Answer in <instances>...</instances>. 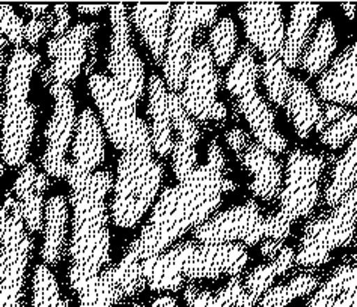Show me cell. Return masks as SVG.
Instances as JSON below:
<instances>
[{
	"instance_id": "681fc988",
	"label": "cell",
	"mask_w": 357,
	"mask_h": 307,
	"mask_svg": "<svg viewBox=\"0 0 357 307\" xmlns=\"http://www.w3.org/2000/svg\"><path fill=\"white\" fill-rule=\"evenodd\" d=\"M106 8L107 6H102V5H79L77 11L79 14H84V15H97Z\"/></svg>"
},
{
	"instance_id": "d4e9b609",
	"label": "cell",
	"mask_w": 357,
	"mask_h": 307,
	"mask_svg": "<svg viewBox=\"0 0 357 307\" xmlns=\"http://www.w3.org/2000/svg\"><path fill=\"white\" fill-rule=\"evenodd\" d=\"M43 230L41 259L44 265L56 267L63 259L68 235V202L62 194L45 202Z\"/></svg>"
},
{
	"instance_id": "8992f818",
	"label": "cell",
	"mask_w": 357,
	"mask_h": 307,
	"mask_svg": "<svg viewBox=\"0 0 357 307\" xmlns=\"http://www.w3.org/2000/svg\"><path fill=\"white\" fill-rule=\"evenodd\" d=\"M357 221V184L331 212L307 223L296 253V264L302 267L324 265L336 249L350 244Z\"/></svg>"
},
{
	"instance_id": "1f68e13d",
	"label": "cell",
	"mask_w": 357,
	"mask_h": 307,
	"mask_svg": "<svg viewBox=\"0 0 357 307\" xmlns=\"http://www.w3.org/2000/svg\"><path fill=\"white\" fill-rule=\"evenodd\" d=\"M357 184V137L353 139L344 155L336 162L333 172L326 189V203L336 207L347 193Z\"/></svg>"
},
{
	"instance_id": "8d00e7d4",
	"label": "cell",
	"mask_w": 357,
	"mask_h": 307,
	"mask_svg": "<svg viewBox=\"0 0 357 307\" xmlns=\"http://www.w3.org/2000/svg\"><path fill=\"white\" fill-rule=\"evenodd\" d=\"M208 42L214 63L219 68L227 67L237 50V27L232 18L223 17L213 26Z\"/></svg>"
},
{
	"instance_id": "60d3db41",
	"label": "cell",
	"mask_w": 357,
	"mask_h": 307,
	"mask_svg": "<svg viewBox=\"0 0 357 307\" xmlns=\"http://www.w3.org/2000/svg\"><path fill=\"white\" fill-rule=\"evenodd\" d=\"M357 128V113L353 110H347V113L328 125L319 136V142L332 148L340 150L353 137Z\"/></svg>"
},
{
	"instance_id": "6da1fadb",
	"label": "cell",
	"mask_w": 357,
	"mask_h": 307,
	"mask_svg": "<svg viewBox=\"0 0 357 307\" xmlns=\"http://www.w3.org/2000/svg\"><path fill=\"white\" fill-rule=\"evenodd\" d=\"M223 169L222 148L214 141L208 146L205 164L196 166L190 176L160 194L151 217L133 241L140 260L163 253L187 230L208 220L223 194L236 189V184L225 178Z\"/></svg>"
},
{
	"instance_id": "2e32d148",
	"label": "cell",
	"mask_w": 357,
	"mask_h": 307,
	"mask_svg": "<svg viewBox=\"0 0 357 307\" xmlns=\"http://www.w3.org/2000/svg\"><path fill=\"white\" fill-rule=\"evenodd\" d=\"M68 184H76L97 172L106 157L105 134L97 115L88 107L77 118L71 143Z\"/></svg>"
},
{
	"instance_id": "7dc6e473",
	"label": "cell",
	"mask_w": 357,
	"mask_h": 307,
	"mask_svg": "<svg viewBox=\"0 0 357 307\" xmlns=\"http://www.w3.org/2000/svg\"><path fill=\"white\" fill-rule=\"evenodd\" d=\"M8 45V41L5 35L0 29V124H2V110H3V67H5V47ZM5 173V164L0 158V178Z\"/></svg>"
},
{
	"instance_id": "5b68a950",
	"label": "cell",
	"mask_w": 357,
	"mask_h": 307,
	"mask_svg": "<svg viewBox=\"0 0 357 307\" xmlns=\"http://www.w3.org/2000/svg\"><path fill=\"white\" fill-rule=\"evenodd\" d=\"M33 238L24 226L20 205L5 194L0 205V307H26V276Z\"/></svg>"
},
{
	"instance_id": "44dd1931",
	"label": "cell",
	"mask_w": 357,
	"mask_h": 307,
	"mask_svg": "<svg viewBox=\"0 0 357 307\" xmlns=\"http://www.w3.org/2000/svg\"><path fill=\"white\" fill-rule=\"evenodd\" d=\"M241 166L250 175L249 190L255 198L271 200L280 193L282 185V166L259 143H250L240 154Z\"/></svg>"
},
{
	"instance_id": "9a60e30c",
	"label": "cell",
	"mask_w": 357,
	"mask_h": 307,
	"mask_svg": "<svg viewBox=\"0 0 357 307\" xmlns=\"http://www.w3.org/2000/svg\"><path fill=\"white\" fill-rule=\"evenodd\" d=\"M249 260L248 247L241 243L199 244L196 243L184 265L185 281L237 277Z\"/></svg>"
},
{
	"instance_id": "11a10c76",
	"label": "cell",
	"mask_w": 357,
	"mask_h": 307,
	"mask_svg": "<svg viewBox=\"0 0 357 307\" xmlns=\"http://www.w3.org/2000/svg\"><path fill=\"white\" fill-rule=\"evenodd\" d=\"M119 307H122V306H119Z\"/></svg>"
},
{
	"instance_id": "f546056e",
	"label": "cell",
	"mask_w": 357,
	"mask_h": 307,
	"mask_svg": "<svg viewBox=\"0 0 357 307\" xmlns=\"http://www.w3.org/2000/svg\"><path fill=\"white\" fill-rule=\"evenodd\" d=\"M337 45V38L335 32V24L331 18H324L319 23L317 33L312 42L305 49L300 62H302V70L309 77H315L319 72H324L331 63L332 53Z\"/></svg>"
},
{
	"instance_id": "4dcf8cb0",
	"label": "cell",
	"mask_w": 357,
	"mask_h": 307,
	"mask_svg": "<svg viewBox=\"0 0 357 307\" xmlns=\"http://www.w3.org/2000/svg\"><path fill=\"white\" fill-rule=\"evenodd\" d=\"M77 294L79 307H119L124 300L116 283L114 267H107L97 278L84 283Z\"/></svg>"
},
{
	"instance_id": "d6986e66",
	"label": "cell",
	"mask_w": 357,
	"mask_h": 307,
	"mask_svg": "<svg viewBox=\"0 0 357 307\" xmlns=\"http://www.w3.org/2000/svg\"><path fill=\"white\" fill-rule=\"evenodd\" d=\"M196 246V241H183L154 258L142 260V273L149 290L155 292L181 290L185 282V260Z\"/></svg>"
},
{
	"instance_id": "c3c4849f",
	"label": "cell",
	"mask_w": 357,
	"mask_h": 307,
	"mask_svg": "<svg viewBox=\"0 0 357 307\" xmlns=\"http://www.w3.org/2000/svg\"><path fill=\"white\" fill-rule=\"evenodd\" d=\"M284 241H276V239H264L262 241L261 244V253L267 256V258H271L275 259L282 249H284Z\"/></svg>"
},
{
	"instance_id": "4fadbf2b",
	"label": "cell",
	"mask_w": 357,
	"mask_h": 307,
	"mask_svg": "<svg viewBox=\"0 0 357 307\" xmlns=\"http://www.w3.org/2000/svg\"><path fill=\"white\" fill-rule=\"evenodd\" d=\"M195 238L199 244L241 241L246 247H253L267 238V217L255 200H248L202 223L195 229Z\"/></svg>"
},
{
	"instance_id": "ba28073f",
	"label": "cell",
	"mask_w": 357,
	"mask_h": 307,
	"mask_svg": "<svg viewBox=\"0 0 357 307\" xmlns=\"http://www.w3.org/2000/svg\"><path fill=\"white\" fill-rule=\"evenodd\" d=\"M219 9L220 6L215 5L181 3L174 6L163 58V81L169 92H181L193 52L195 32L198 27L215 24Z\"/></svg>"
},
{
	"instance_id": "f1b7e54d",
	"label": "cell",
	"mask_w": 357,
	"mask_h": 307,
	"mask_svg": "<svg viewBox=\"0 0 357 307\" xmlns=\"http://www.w3.org/2000/svg\"><path fill=\"white\" fill-rule=\"evenodd\" d=\"M284 106L288 119L300 139H307L312 132H315L323 109L303 80L291 79Z\"/></svg>"
},
{
	"instance_id": "b9f144b4",
	"label": "cell",
	"mask_w": 357,
	"mask_h": 307,
	"mask_svg": "<svg viewBox=\"0 0 357 307\" xmlns=\"http://www.w3.org/2000/svg\"><path fill=\"white\" fill-rule=\"evenodd\" d=\"M24 26V20L15 14L13 6L0 5V29H2L8 44L14 45V49L26 47Z\"/></svg>"
},
{
	"instance_id": "e0dca14e",
	"label": "cell",
	"mask_w": 357,
	"mask_h": 307,
	"mask_svg": "<svg viewBox=\"0 0 357 307\" xmlns=\"http://www.w3.org/2000/svg\"><path fill=\"white\" fill-rule=\"evenodd\" d=\"M244 33L264 59L279 56L284 45V14L279 3H246L238 8Z\"/></svg>"
},
{
	"instance_id": "83f0119b",
	"label": "cell",
	"mask_w": 357,
	"mask_h": 307,
	"mask_svg": "<svg viewBox=\"0 0 357 307\" xmlns=\"http://www.w3.org/2000/svg\"><path fill=\"white\" fill-rule=\"evenodd\" d=\"M296 262L294 249L284 246L279 255L266 265H259L248 274L243 283V292L238 297L236 307H257L278 276L285 274Z\"/></svg>"
},
{
	"instance_id": "ee69618b",
	"label": "cell",
	"mask_w": 357,
	"mask_h": 307,
	"mask_svg": "<svg viewBox=\"0 0 357 307\" xmlns=\"http://www.w3.org/2000/svg\"><path fill=\"white\" fill-rule=\"evenodd\" d=\"M68 5H56L53 6V13H52V38H56V36H61L65 32L70 29V20L71 15L68 13Z\"/></svg>"
},
{
	"instance_id": "d590c367",
	"label": "cell",
	"mask_w": 357,
	"mask_h": 307,
	"mask_svg": "<svg viewBox=\"0 0 357 307\" xmlns=\"http://www.w3.org/2000/svg\"><path fill=\"white\" fill-rule=\"evenodd\" d=\"M31 307H68L54 274L44 264L36 267L33 271Z\"/></svg>"
},
{
	"instance_id": "f5cc1de1",
	"label": "cell",
	"mask_w": 357,
	"mask_h": 307,
	"mask_svg": "<svg viewBox=\"0 0 357 307\" xmlns=\"http://www.w3.org/2000/svg\"><path fill=\"white\" fill-rule=\"evenodd\" d=\"M131 307H146L145 304H142V303H135L133 306H131Z\"/></svg>"
},
{
	"instance_id": "836d02e7",
	"label": "cell",
	"mask_w": 357,
	"mask_h": 307,
	"mask_svg": "<svg viewBox=\"0 0 357 307\" xmlns=\"http://www.w3.org/2000/svg\"><path fill=\"white\" fill-rule=\"evenodd\" d=\"M258 71L259 68L252 45H243L225 80L229 94L237 100L249 90L257 89Z\"/></svg>"
},
{
	"instance_id": "7bdbcfd3",
	"label": "cell",
	"mask_w": 357,
	"mask_h": 307,
	"mask_svg": "<svg viewBox=\"0 0 357 307\" xmlns=\"http://www.w3.org/2000/svg\"><path fill=\"white\" fill-rule=\"evenodd\" d=\"M196 164H198V152H196L195 146L176 139L172 148V169L178 182L190 176L196 169Z\"/></svg>"
},
{
	"instance_id": "816d5d0a",
	"label": "cell",
	"mask_w": 357,
	"mask_h": 307,
	"mask_svg": "<svg viewBox=\"0 0 357 307\" xmlns=\"http://www.w3.org/2000/svg\"><path fill=\"white\" fill-rule=\"evenodd\" d=\"M341 9L345 13V15L350 18V20H353V18L356 17V5H341Z\"/></svg>"
},
{
	"instance_id": "74e56055",
	"label": "cell",
	"mask_w": 357,
	"mask_h": 307,
	"mask_svg": "<svg viewBox=\"0 0 357 307\" xmlns=\"http://www.w3.org/2000/svg\"><path fill=\"white\" fill-rule=\"evenodd\" d=\"M261 72L268 100L276 106H284L291 83L288 68L284 62L280 61L279 56L267 58L261 65Z\"/></svg>"
},
{
	"instance_id": "52a82bcc",
	"label": "cell",
	"mask_w": 357,
	"mask_h": 307,
	"mask_svg": "<svg viewBox=\"0 0 357 307\" xmlns=\"http://www.w3.org/2000/svg\"><path fill=\"white\" fill-rule=\"evenodd\" d=\"M88 89L100 111L101 127L118 151L131 150L140 139L151 133L145 120L137 116V102L130 100L109 76L92 74Z\"/></svg>"
},
{
	"instance_id": "7c38bea8",
	"label": "cell",
	"mask_w": 357,
	"mask_h": 307,
	"mask_svg": "<svg viewBox=\"0 0 357 307\" xmlns=\"http://www.w3.org/2000/svg\"><path fill=\"white\" fill-rule=\"evenodd\" d=\"M53 111L45 128V151L43 155L44 173L50 178H67L70 172L68 151L76 129V102L70 86L52 85Z\"/></svg>"
},
{
	"instance_id": "603a6c76",
	"label": "cell",
	"mask_w": 357,
	"mask_h": 307,
	"mask_svg": "<svg viewBox=\"0 0 357 307\" xmlns=\"http://www.w3.org/2000/svg\"><path fill=\"white\" fill-rule=\"evenodd\" d=\"M237 106L244 119L248 120L257 143L264 146L271 154H282L287 150V141L275 127V115L257 89L249 90L237 98Z\"/></svg>"
},
{
	"instance_id": "484cf974",
	"label": "cell",
	"mask_w": 357,
	"mask_h": 307,
	"mask_svg": "<svg viewBox=\"0 0 357 307\" xmlns=\"http://www.w3.org/2000/svg\"><path fill=\"white\" fill-rule=\"evenodd\" d=\"M169 90L163 79L153 74L148 81V116L151 119L153 150L158 157H166L172 152V123L169 111Z\"/></svg>"
},
{
	"instance_id": "cb8c5ba5",
	"label": "cell",
	"mask_w": 357,
	"mask_h": 307,
	"mask_svg": "<svg viewBox=\"0 0 357 307\" xmlns=\"http://www.w3.org/2000/svg\"><path fill=\"white\" fill-rule=\"evenodd\" d=\"M174 5H133L130 18L155 63H162Z\"/></svg>"
},
{
	"instance_id": "f6af8a7d",
	"label": "cell",
	"mask_w": 357,
	"mask_h": 307,
	"mask_svg": "<svg viewBox=\"0 0 357 307\" xmlns=\"http://www.w3.org/2000/svg\"><path fill=\"white\" fill-rule=\"evenodd\" d=\"M345 113H347V109L344 106L331 104V102H327L326 107L321 111V118H319L318 124L315 127V132L323 133L328 125L333 124L335 120H337L340 118H342Z\"/></svg>"
},
{
	"instance_id": "db71d44e",
	"label": "cell",
	"mask_w": 357,
	"mask_h": 307,
	"mask_svg": "<svg viewBox=\"0 0 357 307\" xmlns=\"http://www.w3.org/2000/svg\"><path fill=\"white\" fill-rule=\"evenodd\" d=\"M296 307H298V306H296Z\"/></svg>"
},
{
	"instance_id": "bcb514c9",
	"label": "cell",
	"mask_w": 357,
	"mask_h": 307,
	"mask_svg": "<svg viewBox=\"0 0 357 307\" xmlns=\"http://www.w3.org/2000/svg\"><path fill=\"white\" fill-rule=\"evenodd\" d=\"M227 139V143L231 148V150L236 154H241L246 148L250 145L249 142V136L243 132L241 128H232L225 136Z\"/></svg>"
},
{
	"instance_id": "30bf717a",
	"label": "cell",
	"mask_w": 357,
	"mask_h": 307,
	"mask_svg": "<svg viewBox=\"0 0 357 307\" xmlns=\"http://www.w3.org/2000/svg\"><path fill=\"white\" fill-rule=\"evenodd\" d=\"M218 85L219 76L210 47L198 44L193 47L180 94L187 115L204 123L227 118V107L218 98Z\"/></svg>"
},
{
	"instance_id": "ab89813d",
	"label": "cell",
	"mask_w": 357,
	"mask_h": 307,
	"mask_svg": "<svg viewBox=\"0 0 357 307\" xmlns=\"http://www.w3.org/2000/svg\"><path fill=\"white\" fill-rule=\"evenodd\" d=\"M167 98H169V111H171L172 129L176 132L178 141H181L190 146H195L201 139L199 128L196 127L195 120L187 115V111L181 104L180 94L169 92Z\"/></svg>"
},
{
	"instance_id": "9c48e42d",
	"label": "cell",
	"mask_w": 357,
	"mask_h": 307,
	"mask_svg": "<svg viewBox=\"0 0 357 307\" xmlns=\"http://www.w3.org/2000/svg\"><path fill=\"white\" fill-rule=\"evenodd\" d=\"M324 157L294 150L288 155L284 189L279 193L282 217L289 223L311 214L319 198V178L324 171Z\"/></svg>"
},
{
	"instance_id": "4316f807",
	"label": "cell",
	"mask_w": 357,
	"mask_h": 307,
	"mask_svg": "<svg viewBox=\"0 0 357 307\" xmlns=\"http://www.w3.org/2000/svg\"><path fill=\"white\" fill-rule=\"evenodd\" d=\"M319 11H321V6L312 3H296L291 6L289 24L285 32L284 45L279 53V58L287 68L297 67Z\"/></svg>"
},
{
	"instance_id": "7a4b0ae2",
	"label": "cell",
	"mask_w": 357,
	"mask_h": 307,
	"mask_svg": "<svg viewBox=\"0 0 357 307\" xmlns=\"http://www.w3.org/2000/svg\"><path fill=\"white\" fill-rule=\"evenodd\" d=\"M112 187L114 176L107 171H97L70 185L73 237L68 281L73 291L97 278L107 268L110 232L106 198Z\"/></svg>"
},
{
	"instance_id": "8fae6325",
	"label": "cell",
	"mask_w": 357,
	"mask_h": 307,
	"mask_svg": "<svg viewBox=\"0 0 357 307\" xmlns=\"http://www.w3.org/2000/svg\"><path fill=\"white\" fill-rule=\"evenodd\" d=\"M112 36L107 54V70L124 94L135 102L140 101L145 90V67L131 44L130 18L126 5L109 6Z\"/></svg>"
},
{
	"instance_id": "ffe728a7",
	"label": "cell",
	"mask_w": 357,
	"mask_h": 307,
	"mask_svg": "<svg viewBox=\"0 0 357 307\" xmlns=\"http://www.w3.org/2000/svg\"><path fill=\"white\" fill-rule=\"evenodd\" d=\"M49 185V176L40 172L33 163H26L20 167L13 187V196L20 205L24 226L31 235L43 230L44 194Z\"/></svg>"
},
{
	"instance_id": "277c9868",
	"label": "cell",
	"mask_w": 357,
	"mask_h": 307,
	"mask_svg": "<svg viewBox=\"0 0 357 307\" xmlns=\"http://www.w3.org/2000/svg\"><path fill=\"white\" fill-rule=\"evenodd\" d=\"M151 133L144 136L131 150L122 152L114 198L110 203V219L121 229L135 228L151 208L163 178V166L153 155Z\"/></svg>"
},
{
	"instance_id": "f35d334b",
	"label": "cell",
	"mask_w": 357,
	"mask_h": 307,
	"mask_svg": "<svg viewBox=\"0 0 357 307\" xmlns=\"http://www.w3.org/2000/svg\"><path fill=\"white\" fill-rule=\"evenodd\" d=\"M243 292L241 278L231 277V281L223 288L213 294L210 291H201L195 295V299L185 301L187 307H236L238 297Z\"/></svg>"
},
{
	"instance_id": "d6a6232c",
	"label": "cell",
	"mask_w": 357,
	"mask_h": 307,
	"mask_svg": "<svg viewBox=\"0 0 357 307\" xmlns=\"http://www.w3.org/2000/svg\"><path fill=\"white\" fill-rule=\"evenodd\" d=\"M321 278L314 273H302L291 278L287 283H280L261 297L259 307H288L291 303L302 297L315 292Z\"/></svg>"
},
{
	"instance_id": "ac0fdd59",
	"label": "cell",
	"mask_w": 357,
	"mask_h": 307,
	"mask_svg": "<svg viewBox=\"0 0 357 307\" xmlns=\"http://www.w3.org/2000/svg\"><path fill=\"white\" fill-rule=\"evenodd\" d=\"M318 97L337 106L357 104V42L328 65L317 81Z\"/></svg>"
},
{
	"instance_id": "e575fe53",
	"label": "cell",
	"mask_w": 357,
	"mask_h": 307,
	"mask_svg": "<svg viewBox=\"0 0 357 307\" xmlns=\"http://www.w3.org/2000/svg\"><path fill=\"white\" fill-rule=\"evenodd\" d=\"M115 277L119 290L124 299H131L142 292L146 286V282L142 273V260L139 258L135 243H131L127 249L124 258L121 262L114 267Z\"/></svg>"
},
{
	"instance_id": "7402d4cb",
	"label": "cell",
	"mask_w": 357,
	"mask_h": 307,
	"mask_svg": "<svg viewBox=\"0 0 357 307\" xmlns=\"http://www.w3.org/2000/svg\"><path fill=\"white\" fill-rule=\"evenodd\" d=\"M307 307H357V255L347 256L335 268L311 295Z\"/></svg>"
},
{
	"instance_id": "f907efd6",
	"label": "cell",
	"mask_w": 357,
	"mask_h": 307,
	"mask_svg": "<svg viewBox=\"0 0 357 307\" xmlns=\"http://www.w3.org/2000/svg\"><path fill=\"white\" fill-rule=\"evenodd\" d=\"M151 307H176V301L171 295H162L151 303Z\"/></svg>"
},
{
	"instance_id": "5bb4252c",
	"label": "cell",
	"mask_w": 357,
	"mask_h": 307,
	"mask_svg": "<svg viewBox=\"0 0 357 307\" xmlns=\"http://www.w3.org/2000/svg\"><path fill=\"white\" fill-rule=\"evenodd\" d=\"M98 29L97 23H77L56 38L47 42V56L50 65L43 72L45 85H65L76 80L86 63L89 50L93 45V35Z\"/></svg>"
},
{
	"instance_id": "3957f363",
	"label": "cell",
	"mask_w": 357,
	"mask_h": 307,
	"mask_svg": "<svg viewBox=\"0 0 357 307\" xmlns=\"http://www.w3.org/2000/svg\"><path fill=\"white\" fill-rule=\"evenodd\" d=\"M40 54L22 47L14 49L5 67L3 110L0 124V158L5 166L20 169L27 163L36 127V109L31 102L33 72Z\"/></svg>"
}]
</instances>
